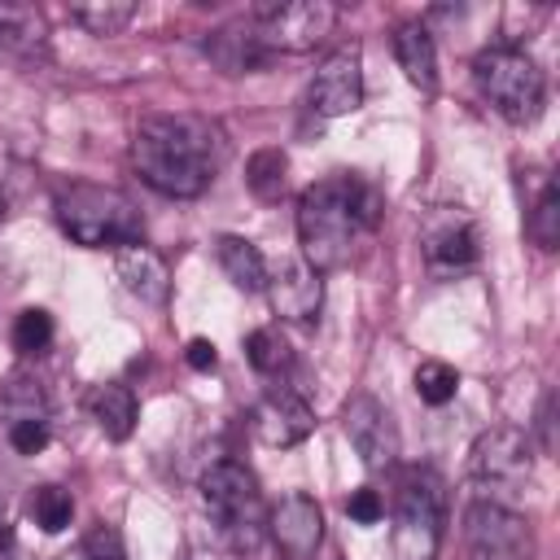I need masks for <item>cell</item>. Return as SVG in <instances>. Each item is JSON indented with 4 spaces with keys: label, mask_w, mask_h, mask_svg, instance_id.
<instances>
[{
    "label": "cell",
    "mask_w": 560,
    "mask_h": 560,
    "mask_svg": "<svg viewBox=\"0 0 560 560\" xmlns=\"http://www.w3.org/2000/svg\"><path fill=\"white\" fill-rule=\"evenodd\" d=\"M228 162V136L201 114H149L131 140L136 175L162 197H201Z\"/></svg>",
    "instance_id": "1"
},
{
    "label": "cell",
    "mask_w": 560,
    "mask_h": 560,
    "mask_svg": "<svg viewBox=\"0 0 560 560\" xmlns=\"http://www.w3.org/2000/svg\"><path fill=\"white\" fill-rule=\"evenodd\" d=\"M381 219V197L354 175H328L298 197V241L311 271H337L350 262L354 241Z\"/></svg>",
    "instance_id": "2"
},
{
    "label": "cell",
    "mask_w": 560,
    "mask_h": 560,
    "mask_svg": "<svg viewBox=\"0 0 560 560\" xmlns=\"http://www.w3.org/2000/svg\"><path fill=\"white\" fill-rule=\"evenodd\" d=\"M57 223L74 245H88V249H105V245L122 249V245H136L144 236L140 206L109 184L61 188L57 192Z\"/></svg>",
    "instance_id": "3"
},
{
    "label": "cell",
    "mask_w": 560,
    "mask_h": 560,
    "mask_svg": "<svg viewBox=\"0 0 560 560\" xmlns=\"http://www.w3.org/2000/svg\"><path fill=\"white\" fill-rule=\"evenodd\" d=\"M446 525V486L429 468H407L394 486L389 551L394 560H438Z\"/></svg>",
    "instance_id": "4"
},
{
    "label": "cell",
    "mask_w": 560,
    "mask_h": 560,
    "mask_svg": "<svg viewBox=\"0 0 560 560\" xmlns=\"http://www.w3.org/2000/svg\"><path fill=\"white\" fill-rule=\"evenodd\" d=\"M472 83H477L481 101L508 122H534L542 114L547 79L538 70V61L516 44L481 48L472 57Z\"/></svg>",
    "instance_id": "5"
},
{
    "label": "cell",
    "mask_w": 560,
    "mask_h": 560,
    "mask_svg": "<svg viewBox=\"0 0 560 560\" xmlns=\"http://www.w3.org/2000/svg\"><path fill=\"white\" fill-rule=\"evenodd\" d=\"M201 503L214 516L219 534L236 551H254L267 534V503L254 481V472L236 459H219L201 472Z\"/></svg>",
    "instance_id": "6"
},
{
    "label": "cell",
    "mask_w": 560,
    "mask_h": 560,
    "mask_svg": "<svg viewBox=\"0 0 560 560\" xmlns=\"http://www.w3.org/2000/svg\"><path fill=\"white\" fill-rule=\"evenodd\" d=\"M341 9L332 0H289V4H258L249 13L258 44L267 52H311L319 48L332 26H337Z\"/></svg>",
    "instance_id": "7"
},
{
    "label": "cell",
    "mask_w": 560,
    "mask_h": 560,
    "mask_svg": "<svg viewBox=\"0 0 560 560\" xmlns=\"http://www.w3.org/2000/svg\"><path fill=\"white\" fill-rule=\"evenodd\" d=\"M468 468H472L477 486H486V490H521L534 472V442L516 424H494V429L477 433V442L468 451Z\"/></svg>",
    "instance_id": "8"
},
{
    "label": "cell",
    "mask_w": 560,
    "mask_h": 560,
    "mask_svg": "<svg viewBox=\"0 0 560 560\" xmlns=\"http://www.w3.org/2000/svg\"><path fill=\"white\" fill-rule=\"evenodd\" d=\"M464 538L472 560H529L534 534L521 512L494 499H477L464 512Z\"/></svg>",
    "instance_id": "9"
},
{
    "label": "cell",
    "mask_w": 560,
    "mask_h": 560,
    "mask_svg": "<svg viewBox=\"0 0 560 560\" xmlns=\"http://www.w3.org/2000/svg\"><path fill=\"white\" fill-rule=\"evenodd\" d=\"M306 105L319 118H341V114H354L363 105V52H359V44H341L315 66V79L306 88Z\"/></svg>",
    "instance_id": "10"
},
{
    "label": "cell",
    "mask_w": 560,
    "mask_h": 560,
    "mask_svg": "<svg viewBox=\"0 0 560 560\" xmlns=\"http://www.w3.org/2000/svg\"><path fill=\"white\" fill-rule=\"evenodd\" d=\"M341 429H346V442L354 446V455L363 459V468H372V472L394 468V459H398V433H394L389 411L372 394H354L341 407Z\"/></svg>",
    "instance_id": "11"
},
{
    "label": "cell",
    "mask_w": 560,
    "mask_h": 560,
    "mask_svg": "<svg viewBox=\"0 0 560 560\" xmlns=\"http://www.w3.org/2000/svg\"><path fill=\"white\" fill-rule=\"evenodd\" d=\"M249 429H254V438H258L262 446L284 451V446H298V442L311 438L315 411H311V402H306L302 394H293L289 385H271V389L254 402Z\"/></svg>",
    "instance_id": "12"
},
{
    "label": "cell",
    "mask_w": 560,
    "mask_h": 560,
    "mask_svg": "<svg viewBox=\"0 0 560 560\" xmlns=\"http://www.w3.org/2000/svg\"><path fill=\"white\" fill-rule=\"evenodd\" d=\"M267 538L276 542V551L284 560H311L324 542V512L306 490L284 494L271 512H267Z\"/></svg>",
    "instance_id": "13"
},
{
    "label": "cell",
    "mask_w": 560,
    "mask_h": 560,
    "mask_svg": "<svg viewBox=\"0 0 560 560\" xmlns=\"http://www.w3.org/2000/svg\"><path fill=\"white\" fill-rule=\"evenodd\" d=\"M267 302L284 324H315L324 306V280L306 262H280L267 271Z\"/></svg>",
    "instance_id": "14"
},
{
    "label": "cell",
    "mask_w": 560,
    "mask_h": 560,
    "mask_svg": "<svg viewBox=\"0 0 560 560\" xmlns=\"http://www.w3.org/2000/svg\"><path fill=\"white\" fill-rule=\"evenodd\" d=\"M114 271H118V280H122V289H127L131 298L149 302V306H162L166 293H171V271H166L162 254L149 249L144 241L114 249Z\"/></svg>",
    "instance_id": "15"
},
{
    "label": "cell",
    "mask_w": 560,
    "mask_h": 560,
    "mask_svg": "<svg viewBox=\"0 0 560 560\" xmlns=\"http://www.w3.org/2000/svg\"><path fill=\"white\" fill-rule=\"evenodd\" d=\"M424 258L433 271H459L477 262V228L464 214H438L424 228Z\"/></svg>",
    "instance_id": "16"
},
{
    "label": "cell",
    "mask_w": 560,
    "mask_h": 560,
    "mask_svg": "<svg viewBox=\"0 0 560 560\" xmlns=\"http://www.w3.org/2000/svg\"><path fill=\"white\" fill-rule=\"evenodd\" d=\"M206 57H210L223 74H249V70H258L271 52L258 44L254 22L245 18V22H228V26L210 31V39H206Z\"/></svg>",
    "instance_id": "17"
},
{
    "label": "cell",
    "mask_w": 560,
    "mask_h": 560,
    "mask_svg": "<svg viewBox=\"0 0 560 560\" xmlns=\"http://www.w3.org/2000/svg\"><path fill=\"white\" fill-rule=\"evenodd\" d=\"M394 57H398L402 74L424 96L438 92V48H433V35H429L424 22H398L394 26Z\"/></svg>",
    "instance_id": "18"
},
{
    "label": "cell",
    "mask_w": 560,
    "mask_h": 560,
    "mask_svg": "<svg viewBox=\"0 0 560 560\" xmlns=\"http://www.w3.org/2000/svg\"><path fill=\"white\" fill-rule=\"evenodd\" d=\"M0 52L35 61L48 52V18L35 4H0Z\"/></svg>",
    "instance_id": "19"
},
{
    "label": "cell",
    "mask_w": 560,
    "mask_h": 560,
    "mask_svg": "<svg viewBox=\"0 0 560 560\" xmlns=\"http://www.w3.org/2000/svg\"><path fill=\"white\" fill-rule=\"evenodd\" d=\"M214 258H219V267H223V276L241 289V293H258L262 284H267V258L258 254V245L254 241H245V236H219L214 241Z\"/></svg>",
    "instance_id": "20"
},
{
    "label": "cell",
    "mask_w": 560,
    "mask_h": 560,
    "mask_svg": "<svg viewBox=\"0 0 560 560\" xmlns=\"http://www.w3.org/2000/svg\"><path fill=\"white\" fill-rule=\"evenodd\" d=\"M88 407H92L96 429H101L109 442L131 438V429H136V394H131L122 381L96 385V389H92V398H88Z\"/></svg>",
    "instance_id": "21"
},
{
    "label": "cell",
    "mask_w": 560,
    "mask_h": 560,
    "mask_svg": "<svg viewBox=\"0 0 560 560\" xmlns=\"http://www.w3.org/2000/svg\"><path fill=\"white\" fill-rule=\"evenodd\" d=\"M245 184L258 201H280L284 197V184H289V158L284 149L267 144V149H254L249 162H245Z\"/></svg>",
    "instance_id": "22"
},
{
    "label": "cell",
    "mask_w": 560,
    "mask_h": 560,
    "mask_svg": "<svg viewBox=\"0 0 560 560\" xmlns=\"http://www.w3.org/2000/svg\"><path fill=\"white\" fill-rule=\"evenodd\" d=\"M0 420L4 429L18 424V420H48V398H44V385L35 376H9L0 385Z\"/></svg>",
    "instance_id": "23"
},
{
    "label": "cell",
    "mask_w": 560,
    "mask_h": 560,
    "mask_svg": "<svg viewBox=\"0 0 560 560\" xmlns=\"http://www.w3.org/2000/svg\"><path fill=\"white\" fill-rule=\"evenodd\" d=\"M136 18L131 0H96V4H74L70 22H79L88 35H122Z\"/></svg>",
    "instance_id": "24"
},
{
    "label": "cell",
    "mask_w": 560,
    "mask_h": 560,
    "mask_svg": "<svg viewBox=\"0 0 560 560\" xmlns=\"http://www.w3.org/2000/svg\"><path fill=\"white\" fill-rule=\"evenodd\" d=\"M525 236H529L538 249H556V245H560V188H556V179H547L542 192H538V201L529 206V214H525Z\"/></svg>",
    "instance_id": "25"
},
{
    "label": "cell",
    "mask_w": 560,
    "mask_h": 560,
    "mask_svg": "<svg viewBox=\"0 0 560 560\" xmlns=\"http://www.w3.org/2000/svg\"><path fill=\"white\" fill-rule=\"evenodd\" d=\"M26 512H31V521H35L44 534H61V529L74 521V499H70V490H61V486H35L31 499H26Z\"/></svg>",
    "instance_id": "26"
},
{
    "label": "cell",
    "mask_w": 560,
    "mask_h": 560,
    "mask_svg": "<svg viewBox=\"0 0 560 560\" xmlns=\"http://www.w3.org/2000/svg\"><path fill=\"white\" fill-rule=\"evenodd\" d=\"M245 354H249L254 372H262V376H280V372H289V363H293V350H289V341L280 337V328H254V332L245 337Z\"/></svg>",
    "instance_id": "27"
},
{
    "label": "cell",
    "mask_w": 560,
    "mask_h": 560,
    "mask_svg": "<svg viewBox=\"0 0 560 560\" xmlns=\"http://www.w3.org/2000/svg\"><path fill=\"white\" fill-rule=\"evenodd\" d=\"M411 381H416L420 402H429V407H446L455 398V389H459V372L451 363H442V359H424Z\"/></svg>",
    "instance_id": "28"
},
{
    "label": "cell",
    "mask_w": 560,
    "mask_h": 560,
    "mask_svg": "<svg viewBox=\"0 0 560 560\" xmlns=\"http://www.w3.org/2000/svg\"><path fill=\"white\" fill-rule=\"evenodd\" d=\"M52 346V315L39 311V306H26L18 319H13V350L18 354H44Z\"/></svg>",
    "instance_id": "29"
},
{
    "label": "cell",
    "mask_w": 560,
    "mask_h": 560,
    "mask_svg": "<svg viewBox=\"0 0 560 560\" xmlns=\"http://www.w3.org/2000/svg\"><path fill=\"white\" fill-rule=\"evenodd\" d=\"M4 438L18 455H39L48 446V420H18L4 429Z\"/></svg>",
    "instance_id": "30"
},
{
    "label": "cell",
    "mask_w": 560,
    "mask_h": 560,
    "mask_svg": "<svg viewBox=\"0 0 560 560\" xmlns=\"http://www.w3.org/2000/svg\"><path fill=\"white\" fill-rule=\"evenodd\" d=\"M346 516H350L354 525H376V521L385 516V499H381L372 486H359V490H350V499H346Z\"/></svg>",
    "instance_id": "31"
},
{
    "label": "cell",
    "mask_w": 560,
    "mask_h": 560,
    "mask_svg": "<svg viewBox=\"0 0 560 560\" xmlns=\"http://www.w3.org/2000/svg\"><path fill=\"white\" fill-rule=\"evenodd\" d=\"M88 556L92 560H127V551H122V538H118V529L114 525H96L92 534H88Z\"/></svg>",
    "instance_id": "32"
},
{
    "label": "cell",
    "mask_w": 560,
    "mask_h": 560,
    "mask_svg": "<svg viewBox=\"0 0 560 560\" xmlns=\"http://www.w3.org/2000/svg\"><path fill=\"white\" fill-rule=\"evenodd\" d=\"M184 359H188V368H192V372H210V368L219 363L214 341H206V337H192V341H188V350H184Z\"/></svg>",
    "instance_id": "33"
},
{
    "label": "cell",
    "mask_w": 560,
    "mask_h": 560,
    "mask_svg": "<svg viewBox=\"0 0 560 560\" xmlns=\"http://www.w3.org/2000/svg\"><path fill=\"white\" fill-rule=\"evenodd\" d=\"M551 424H556V398L547 394L542 407H538V442H542V451H556V433H551Z\"/></svg>",
    "instance_id": "34"
},
{
    "label": "cell",
    "mask_w": 560,
    "mask_h": 560,
    "mask_svg": "<svg viewBox=\"0 0 560 560\" xmlns=\"http://www.w3.org/2000/svg\"><path fill=\"white\" fill-rule=\"evenodd\" d=\"M9 547H13V525H9V516L0 508V551H9Z\"/></svg>",
    "instance_id": "35"
},
{
    "label": "cell",
    "mask_w": 560,
    "mask_h": 560,
    "mask_svg": "<svg viewBox=\"0 0 560 560\" xmlns=\"http://www.w3.org/2000/svg\"><path fill=\"white\" fill-rule=\"evenodd\" d=\"M57 560H92V556H88V547H70V551H61Z\"/></svg>",
    "instance_id": "36"
},
{
    "label": "cell",
    "mask_w": 560,
    "mask_h": 560,
    "mask_svg": "<svg viewBox=\"0 0 560 560\" xmlns=\"http://www.w3.org/2000/svg\"><path fill=\"white\" fill-rule=\"evenodd\" d=\"M192 560H214V556H210V551H197V556H192Z\"/></svg>",
    "instance_id": "37"
},
{
    "label": "cell",
    "mask_w": 560,
    "mask_h": 560,
    "mask_svg": "<svg viewBox=\"0 0 560 560\" xmlns=\"http://www.w3.org/2000/svg\"><path fill=\"white\" fill-rule=\"evenodd\" d=\"M0 214H4V188H0Z\"/></svg>",
    "instance_id": "38"
}]
</instances>
